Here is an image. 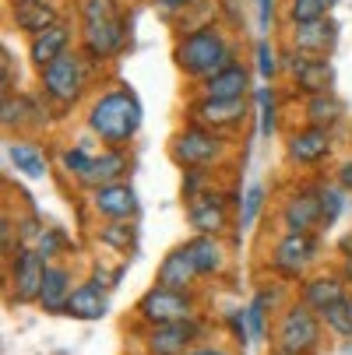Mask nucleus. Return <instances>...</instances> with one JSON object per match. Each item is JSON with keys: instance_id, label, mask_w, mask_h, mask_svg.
<instances>
[{"instance_id": "nucleus-1", "label": "nucleus", "mask_w": 352, "mask_h": 355, "mask_svg": "<svg viewBox=\"0 0 352 355\" xmlns=\"http://www.w3.org/2000/svg\"><path fill=\"white\" fill-rule=\"evenodd\" d=\"M88 134L103 141V148H124L141 130V103L131 88H110L88 106Z\"/></svg>"}, {"instance_id": "nucleus-2", "label": "nucleus", "mask_w": 352, "mask_h": 355, "mask_svg": "<svg viewBox=\"0 0 352 355\" xmlns=\"http://www.w3.org/2000/svg\"><path fill=\"white\" fill-rule=\"evenodd\" d=\"M173 57H176V67L187 78L205 81V78L226 71L229 64H236V49L215 25H197V28H190L176 39Z\"/></svg>"}, {"instance_id": "nucleus-3", "label": "nucleus", "mask_w": 352, "mask_h": 355, "mask_svg": "<svg viewBox=\"0 0 352 355\" xmlns=\"http://www.w3.org/2000/svg\"><path fill=\"white\" fill-rule=\"evenodd\" d=\"M324 341V324H321V313H314L303 302H285L278 310V320L271 327V345L275 348H285L292 355H317Z\"/></svg>"}, {"instance_id": "nucleus-4", "label": "nucleus", "mask_w": 352, "mask_h": 355, "mask_svg": "<svg viewBox=\"0 0 352 355\" xmlns=\"http://www.w3.org/2000/svg\"><path fill=\"white\" fill-rule=\"evenodd\" d=\"M317 261H321V236L317 232H282L268 250L265 268L278 282H303Z\"/></svg>"}, {"instance_id": "nucleus-5", "label": "nucleus", "mask_w": 352, "mask_h": 355, "mask_svg": "<svg viewBox=\"0 0 352 355\" xmlns=\"http://www.w3.org/2000/svg\"><path fill=\"white\" fill-rule=\"evenodd\" d=\"M226 151H229V141L219 130L197 127V123H187L169 137V159L183 173L187 169H212L215 173L226 159Z\"/></svg>"}, {"instance_id": "nucleus-6", "label": "nucleus", "mask_w": 352, "mask_h": 355, "mask_svg": "<svg viewBox=\"0 0 352 355\" xmlns=\"http://www.w3.org/2000/svg\"><path fill=\"white\" fill-rule=\"evenodd\" d=\"M39 85H42V95H46L53 106L71 110L78 98L85 95V88H88L85 53H74V49H67L64 57H57L49 67L39 71Z\"/></svg>"}, {"instance_id": "nucleus-7", "label": "nucleus", "mask_w": 352, "mask_h": 355, "mask_svg": "<svg viewBox=\"0 0 352 355\" xmlns=\"http://www.w3.org/2000/svg\"><path fill=\"white\" fill-rule=\"evenodd\" d=\"M134 317L141 327H162V324H183L197 317V295L194 292H173L162 285L144 288L134 302Z\"/></svg>"}, {"instance_id": "nucleus-8", "label": "nucleus", "mask_w": 352, "mask_h": 355, "mask_svg": "<svg viewBox=\"0 0 352 355\" xmlns=\"http://www.w3.org/2000/svg\"><path fill=\"white\" fill-rule=\"evenodd\" d=\"M229 205H236V208L243 205L240 190L226 193V190L212 187L208 193L187 200V222H190L194 236H222L229 229Z\"/></svg>"}, {"instance_id": "nucleus-9", "label": "nucleus", "mask_w": 352, "mask_h": 355, "mask_svg": "<svg viewBox=\"0 0 352 355\" xmlns=\"http://www.w3.org/2000/svg\"><path fill=\"white\" fill-rule=\"evenodd\" d=\"M278 225L282 232H317L321 236V193L317 180L292 187L278 205Z\"/></svg>"}, {"instance_id": "nucleus-10", "label": "nucleus", "mask_w": 352, "mask_h": 355, "mask_svg": "<svg viewBox=\"0 0 352 355\" xmlns=\"http://www.w3.org/2000/svg\"><path fill=\"white\" fill-rule=\"evenodd\" d=\"M46 268L49 261L42 257L39 250L22 246L15 257L8 261V285H11V302H39L42 282H46Z\"/></svg>"}, {"instance_id": "nucleus-11", "label": "nucleus", "mask_w": 352, "mask_h": 355, "mask_svg": "<svg viewBox=\"0 0 352 355\" xmlns=\"http://www.w3.org/2000/svg\"><path fill=\"white\" fill-rule=\"evenodd\" d=\"M208 324L194 317L183 324H162V327H144L141 345L148 355H187L190 348H197V341L205 338Z\"/></svg>"}, {"instance_id": "nucleus-12", "label": "nucleus", "mask_w": 352, "mask_h": 355, "mask_svg": "<svg viewBox=\"0 0 352 355\" xmlns=\"http://www.w3.org/2000/svg\"><path fill=\"white\" fill-rule=\"evenodd\" d=\"M127 42V18H106V21H85L81 25V53L92 64H106L113 60Z\"/></svg>"}, {"instance_id": "nucleus-13", "label": "nucleus", "mask_w": 352, "mask_h": 355, "mask_svg": "<svg viewBox=\"0 0 352 355\" xmlns=\"http://www.w3.org/2000/svg\"><path fill=\"white\" fill-rule=\"evenodd\" d=\"M246 98H190L187 106V123L208 127V130H233L246 120Z\"/></svg>"}, {"instance_id": "nucleus-14", "label": "nucleus", "mask_w": 352, "mask_h": 355, "mask_svg": "<svg viewBox=\"0 0 352 355\" xmlns=\"http://www.w3.org/2000/svg\"><path fill=\"white\" fill-rule=\"evenodd\" d=\"M331 148H335L331 130H321V127H307V123H303L299 130L289 134V141H285V159H289L292 166H299V169H314V166L328 162Z\"/></svg>"}, {"instance_id": "nucleus-15", "label": "nucleus", "mask_w": 352, "mask_h": 355, "mask_svg": "<svg viewBox=\"0 0 352 355\" xmlns=\"http://www.w3.org/2000/svg\"><path fill=\"white\" fill-rule=\"evenodd\" d=\"M92 211L106 222H134L141 211L137 190L124 180V183H110V187H95L92 190Z\"/></svg>"}, {"instance_id": "nucleus-16", "label": "nucleus", "mask_w": 352, "mask_h": 355, "mask_svg": "<svg viewBox=\"0 0 352 355\" xmlns=\"http://www.w3.org/2000/svg\"><path fill=\"white\" fill-rule=\"evenodd\" d=\"M349 292H352V285L345 282L342 271H317V275H307L303 282H299V302L310 306L314 313L331 310L335 302H342Z\"/></svg>"}, {"instance_id": "nucleus-17", "label": "nucleus", "mask_w": 352, "mask_h": 355, "mask_svg": "<svg viewBox=\"0 0 352 355\" xmlns=\"http://www.w3.org/2000/svg\"><path fill=\"white\" fill-rule=\"evenodd\" d=\"M285 64H289V74L296 81V92H303L307 98L331 92L335 67L328 64V57H307V53H296V49H292V53L285 57Z\"/></svg>"}, {"instance_id": "nucleus-18", "label": "nucleus", "mask_w": 352, "mask_h": 355, "mask_svg": "<svg viewBox=\"0 0 352 355\" xmlns=\"http://www.w3.org/2000/svg\"><path fill=\"white\" fill-rule=\"evenodd\" d=\"M197 278L201 275H197V268H194V261H190V253H187L183 243L166 253L159 271H156V285L173 288V292H194L197 288Z\"/></svg>"}, {"instance_id": "nucleus-19", "label": "nucleus", "mask_w": 352, "mask_h": 355, "mask_svg": "<svg viewBox=\"0 0 352 355\" xmlns=\"http://www.w3.org/2000/svg\"><path fill=\"white\" fill-rule=\"evenodd\" d=\"M64 313L74 317V320H103V317L110 313V288L99 285V282H92V278L81 282V285L71 292Z\"/></svg>"}, {"instance_id": "nucleus-20", "label": "nucleus", "mask_w": 352, "mask_h": 355, "mask_svg": "<svg viewBox=\"0 0 352 355\" xmlns=\"http://www.w3.org/2000/svg\"><path fill=\"white\" fill-rule=\"evenodd\" d=\"M183 246H187V253H190V261H194L201 278H219L226 271L229 253H226L222 236H190V239H183Z\"/></svg>"}, {"instance_id": "nucleus-21", "label": "nucleus", "mask_w": 352, "mask_h": 355, "mask_svg": "<svg viewBox=\"0 0 352 355\" xmlns=\"http://www.w3.org/2000/svg\"><path fill=\"white\" fill-rule=\"evenodd\" d=\"M74 288H78L74 285V271L67 264L53 261V264L46 268V282H42V292H39V306L46 313H64V306H67V299H71Z\"/></svg>"}, {"instance_id": "nucleus-22", "label": "nucleus", "mask_w": 352, "mask_h": 355, "mask_svg": "<svg viewBox=\"0 0 352 355\" xmlns=\"http://www.w3.org/2000/svg\"><path fill=\"white\" fill-rule=\"evenodd\" d=\"M71 39H74V32H71L67 21L46 28V32H39V35H32V39H28V57H32V64H35L39 71L49 67L57 57H64L67 49H71Z\"/></svg>"}, {"instance_id": "nucleus-23", "label": "nucleus", "mask_w": 352, "mask_h": 355, "mask_svg": "<svg viewBox=\"0 0 352 355\" xmlns=\"http://www.w3.org/2000/svg\"><path fill=\"white\" fill-rule=\"evenodd\" d=\"M246 88H250V71L236 60L226 71H219V74L201 81L197 95L201 98H246Z\"/></svg>"}, {"instance_id": "nucleus-24", "label": "nucleus", "mask_w": 352, "mask_h": 355, "mask_svg": "<svg viewBox=\"0 0 352 355\" xmlns=\"http://www.w3.org/2000/svg\"><path fill=\"white\" fill-rule=\"evenodd\" d=\"M338 39V25L331 18L324 21H307V25H292V49L307 57H324Z\"/></svg>"}, {"instance_id": "nucleus-25", "label": "nucleus", "mask_w": 352, "mask_h": 355, "mask_svg": "<svg viewBox=\"0 0 352 355\" xmlns=\"http://www.w3.org/2000/svg\"><path fill=\"white\" fill-rule=\"evenodd\" d=\"M11 21L32 39L46 28L60 25V11L49 0H22V4H11Z\"/></svg>"}, {"instance_id": "nucleus-26", "label": "nucleus", "mask_w": 352, "mask_h": 355, "mask_svg": "<svg viewBox=\"0 0 352 355\" xmlns=\"http://www.w3.org/2000/svg\"><path fill=\"white\" fill-rule=\"evenodd\" d=\"M131 169V155L124 148H103V151H95V162H92V173L81 187L95 190V187H110V183H124Z\"/></svg>"}, {"instance_id": "nucleus-27", "label": "nucleus", "mask_w": 352, "mask_h": 355, "mask_svg": "<svg viewBox=\"0 0 352 355\" xmlns=\"http://www.w3.org/2000/svg\"><path fill=\"white\" fill-rule=\"evenodd\" d=\"M345 116V103L335 95V92H324V95H310L303 98V120L307 127H321V130H335Z\"/></svg>"}, {"instance_id": "nucleus-28", "label": "nucleus", "mask_w": 352, "mask_h": 355, "mask_svg": "<svg viewBox=\"0 0 352 355\" xmlns=\"http://www.w3.org/2000/svg\"><path fill=\"white\" fill-rule=\"evenodd\" d=\"M8 162L28 180H46L49 176V159L42 155V148L32 144V141H11L8 144Z\"/></svg>"}, {"instance_id": "nucleus-29", "label": "nucleus", "mask_w": 352, "mask_h": 355, "mask_svg": "<svg viewBox=\"0 0 352 355\" xmlns=\"http://www.w3.org/2000/svg\"><path fill=\"white\" fill-rule=\"evenodd\" d=\"M95 243L113 250V253H127L131 257L134 246H137V225L134 222H103L95 229Z\"/></svg>"}, {"instance_id": "nucleus-30", "label": "nucleus", "mask_w": 352, "mask_h": 355, "mask_svg": "<svg viewBox=\"0 0 352 355\" xmlns=\"http://www.w3.org/2000/svg\"><path fill=\"white\" fill-rule=\"evenodd\" d=\"M243 313H246V327H250V338H254V345H261V341L271 338V327H268L271 302H268V292H265V288L254 292V299L243 306Z\"/></svg>"}, {"instance_id": "nucleus-31", "label": "nucleus", "mask_w": 352, "mask_h": 355, "mask_svg": "<svg viewBox=\"0 0 352 355\" xmlns=\"http://www.w3.org/2000/svg\"><path fill=\"white\" fill-rule=\"evenodd\" d=\"M317 193H321V232H328L345 211V190L338 183L317 180Z\"/></svg>"}, {"instance_id": "nucleus-32", "label": "nucleus", "mask_w": 352, "mask_h": 355, "mask_svg": "<svg viewBox=\"0 0 352 355\" xmlns=\"http://www.w3.org/2000/svg\"><path fill=\"white\" fill-rule=\"evenodd\" d=\"M321 324H324V331H328L331 338L352 341V292H349L342 302H335L331 310L321 313Z\"/></svg>"}, {"instance_id": "nucleus-33", "label": "nucleus", "mask_w": 352, "mask_h": 355, "mask_svg": "<svg viewBox=\"0 0 352 355\" xmlns=\"http://www.w3.org/2000/svg\"><path fill=\"white\" fill-rule=\"evenodd\" d=\"M92 162H95V151L88 148V141H78L74 148H64V151H60V166H64V173H67V176H74L78 183H85V180H88Z\"/></svg>"}, {"instance_id": "nucleus-34", "label": "nucleus", "mask_w": 352, "mask_h": 355, "mask_svg": "<svg viewBox=\"0 0 352 355\" xmlns=\"http://www.w3.org/2000/svg\"><path fill=\"white\" fill-rule=\"evenodd\" d=\"M335 4H338V0H289V21H292V25L324 21Z\"/></svg>"}, {"instance_id": "nucleus-35", "label": "nucleus", "mask_w": 352, "mask_h": 355, "mask_svg": "<svg viewBox=\"0 0 352 355\" xmlns=\"http://www.w3.org/2000/svg\"><path fill=\"white\" fill-rule=\"evenodd\" d=\"M268 205V187L265 183H250L243 190V205H240V229H250L258 222V215L265 211Z\"/></svg>"}, {"instance_id": "nucleus-36", "label": "nucleus", "mask_w": 352, "mask_h": 355, "mask_svg": "<svg viewBox=\"0 0 352 355\" xmlns=\"http://www.w3.org/2000/svg\"><path fill=\"white\" fill-rule=\"evenodd\" d=\"M78 15H81V25L85 21H106V18H117L124 15L117 0H78Z\"/></svg>"}, {"instance_id": "nucleus-37", "label": "nucleus", "mask_w": 352, "mask_h": 355, "mask_svg": "<svg viewBox=\"0 0 352 355\" xmlns=\"http://www.w3.org/2000/svg\"><path fill=\"white\" fill-rule=\"evenodd\" d=\"M32 250H39L42 253V257L49 261V264H53V257H60V253H67V236L57 229V225H46L42 229V236L35 239V246Z\"/></svg>"}, {"instance_id": "nucleus-38", "label": "nucleus", "mask_w": 352, "mask_h": 355, "mask_svg": "<svg viewBox=\"0 0 352 355\" xmlns=\"http://www.w3.org/2000/svg\"><path fill=\"white\" fill-rule=\"evenodd\" d=\"M0 123H4L8 130H11V127H22V123H28V98L4 92V113H0Z\"/></svg>"}, {"instance_id": "nucleus-39", "label": "nucleus", "mask_w": 352, "mask_h": 355, "mask_svg": "<svg viewBox=\"0 0 352 355\" xmlns=\"http://www.w3.org/2000/svg\"><path fill=\"white\" fill-rule=\"evenodd\" d=\"M254 98H258V110H261V134L271 137V134H275V113H278V106H275V88H271V85H261Z\"/></svg>"}, {"instance_id": "nucleus-40", "label": "nucleus", "mask_w": 352, "mask_h": 355, "mask_svg": "<svg viewBox=\"0 0 352 355\" xmlns=\"http://www.w3.org/2000/svg\"><path fill=\"white\" fill-rule=\"evenodd\" d=\"M208 190H212V169H187L183 173V183H180L183 200H194V197L208 193Z\"/></svg>"}, {"instance_id": "nucleus-41", "label": "nucleus", "mask_w": 352, "mask_h": 355, "mask_svg": "<svg viewBox=\"0 0 352 355\" xmlns=\"http://www.w3.org/2000/svg\"><path fill=\"white\" fill-rule=\"evenodd\" d=\"M0 250H4V261H11L22 250V232H18V218L4 215L0 218Z\"/></svg>"}, {"instance_id": "nucleus-42", "label": "nucleus", "mask_w": 352, "mask_h": 355, "mask_svg": "<svg viewBox=\"0 0 352 355\" xmlns=\"http://www.w3.org/2000/svg\"><path fill=\"white\" fill-rule=\"evenodd\" d=\"M254 57H258V74H261L265 81H271V78L278 74V49H275L268 39H261V42L254 46Z\"/></svg>"}, {"instance_id": "nucleus-43", "label": "nucleus", "mask_w": 352, "mask_h": 355, "mask_svg": "<svg viewBox=\"0 0 352 355\" xmlns=\"http://www.w3.org/2000/svg\"><path fill=\"white\" fill-rule=\"evenodd\" d=\"M226 320H229V331H233V338L240 341V348L254 345V338H250V327H246V313H243V310H229V313H226Z\"/></svg>"}, {"instance_id": "nucleus-44", "label": "nucleus", "mask_w": 352, "mask_h": 355, "mask_svg": "<svg viewBox=\"0 0 352 355\" xmlns=\"http://www.w3.org/2000/svg\"><path fill=\"white\" fill-rule=\"evenodd\" d=\"M335 183H338L345 193H352V159H345V162L335 169Z\"/></svg>"}, {"instance_id": "nucleus-45", "label": "nucleus", "mask_w": 352, "mask_h": 355, "mask_svg": "<svg viewBox=\"0 0 352 355\" xmlns=\"http://www.w3.org/2000/svg\"><path fill=\"white\" fill-rule=\"evenodd\" d=\"M187 355H233V352L222 348V345H197V348H190Z\"/></svg>"}, {"instance_id": "nucleus-46", "label": "nucleus", "mask_w": 352, "mask_h": 355, "mask_svg": "<svg viewBox=\"0 0 352 355\" xmlns=\"http://www.w3.org/2000/svg\"><path fill=\"white\" fill-rule=\"evenodd\" d=\"M156 4H159L166 15H173V11H183V8H190L194 0H156Z\"/></svg>"}, {"instance_id": "nucleus-47", "label": "nucleus", "mask_w": 352, "mask_h": 355, "mask_svg": "<svg viewBox=\"0 0 352 355\" xmlns=\"http://www.w3.org/2000/svg\"><path fill=\"white\" fill-rule=\"evenodd\" d=\"M271 8H275V0H258V11H261V25L265 28L271 25Z\"/></svg>"}, {"instance_id": "nucleus-48", "label": "nucleus", "mask_w": 352, "mask_h": 355, "mask_svg": "<svg viewBox=\"0 0 352 355\" xmlns=\"http://www.w3.org/2000/svg\"><path fill=\"white\" fill-rule=\"evenodd\" d=\"M342 275H345V282L352 285V257H342V268H338Z\"/></svg>"}, {"instance_id": "nucleus-49", "label": "nucleus", "mask_w": 352, "mask_h": 355, "mask_svg": "<svg viewBox=\"0 0 352 355\" xmlns=\"http://www.w3.org/2000/svg\"><path fill=\"white\" fill-rule=\"evenodd\" d=\"M338 250H342V257H352V232H349V236L338 243Z\"/></svg>"}, {"instance_id": "nucleus-50", "label": "nucleus", "mask_w": 352, "mask_h": 355, "mask_svg": "<svg viewBox=\"0 0 352 355\" xmlns=\"http://www.w3.org/2000/svg\"><path fill=\"white\" fill-rule=\"evenodd\" d=\"M268 355H292V352H285V348H275V345H271V348H268Z\"/></svg>"}, {"instance_id": "nucleus-51", "label": "nucleus", "mask_w": 352, "mask_h": 355, "mask_svg": "<svg viewBox=\"0 0 352 355\" xmlns=\"http://www.w3.org/2000/svg\"><path fill=\"white\" fill-rule=\"evenodd\" d=\"M11 4H22V0H11Z\"/></svg>"}]
</instances>
